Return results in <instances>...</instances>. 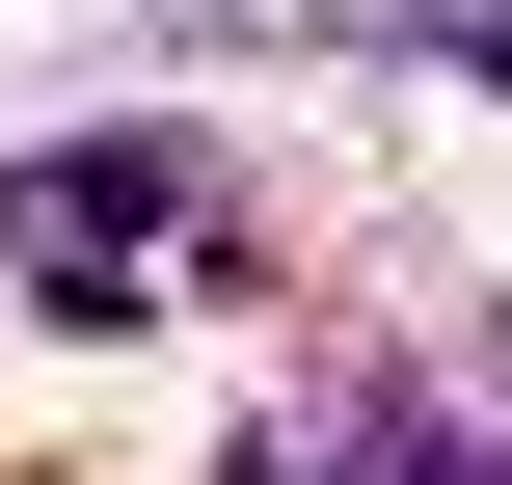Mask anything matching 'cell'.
Returning <instances> with one entry per match:
<instances>
[{"mask_svg":"<svg viewBox=\"0 0 512 485\" xmlns=\"http://www.w3.org/2000/svg\"><path fill=\"white\" fill-rule=\"evenodd\" d=\"M378 485H512V459H432V432H378Z\"/></svg>","mask_w":512,"mask_h":485,"instance_id":"1","label":"cell"}]
</instances>
